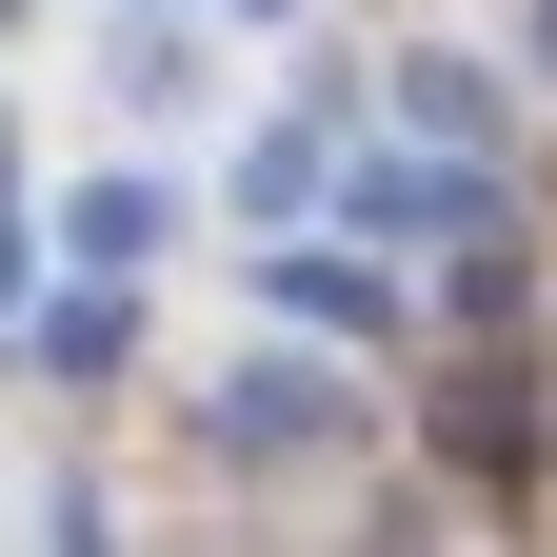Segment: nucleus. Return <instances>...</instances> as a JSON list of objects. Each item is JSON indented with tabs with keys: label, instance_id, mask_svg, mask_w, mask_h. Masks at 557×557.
I'll use <instances>...</instances> for the list:
<instances>
[{
	"label": "nucleus",
	"instance_id": "f257e3e1",
	"mask_svg": "<svg viewBox=\"0 0 557 557\" xmlns=\"http://www.w3.org/2000/svg\"><path fill=\"white\" fill-rule=\"evenodd\" d=\"M199 438H220V458H338V438H359V379H338V359H299V338H278V359L239 338V359H220V398H199Z\"/></svg>",
	"mask_w": 557,
	"mask_h": 557
},
{
	"label": "nucleus",
	"instance_id": "f03ea898",
	"mask_svg": "<svg viewBox=\"0 0 557 557\" xmlns=\"http://www.w3.org/2000/svg\"><path fill=\"white\" fill-rule=\"evenodd\" d=\"M338 220H359L379 259H418V239H498V180H478V160H418V139H398V160H359V180H338Z\"/></svg>",
	"mask_w": 557,
	"mask_h": 557
},
{
	"label": "nucleus",
	"instance_id": "7ed1b4c3",
	"mask_svg": "<svg viewBox=\"0 0 557 557\" xmlns=\"http://www.w3.org/2000/svg\"><path fill=\"white\" fill-rule=\"evenodd\" d=\"M160 239H180V180H139V160H100V180H60V259H81V278H139Z\"/></svg>",
	"mask_w": 557,
	"mask_h": 557
},
{
	"label": "nucleus",
	"instance_id": "20e7f679",
	"mask_svg": "<svg viewBox=\"0 0 557 557\" xmlns=\"http://www.w3.org/2000/svg\"><path fill=\"white\" fill-rule=\"evenodd\" d=\"M398 139L478 160V139H498V60H478V40H418V60H398Z\"/></svg>",
	"mask_w": 557,
	"mask_h": 557
},
{
	"label": "nucleus",
	"instance_id": "39448f33",
	"mask_svg": "<svg viewBox=\"0 0 557 557\" xmlns=\"http://www.w3.org/2000/svg\"><path fill=\"white\" fill-rule=\"evenodd\" d=\"M239 199H259V220H299V199H319V120H278V139H239Z\"/></svg>",
	"mask_w": 557,
	"mask_h": 557
},
{
	"label": "nucleus",
	"instance_id": "423d86ee",
	"mask_svg": "<svg viewBox=\"0 0 557 557\" xmlns=\"http://www.w3.org/2000/svg\"><path fill=\"white\" fill-rule=\"evenodd\" d=\"M120 338H139V319H120V278H81V299H40V359H81V379H100Z\"/></svg>",
	"mask_w": 557,
	"mask_h": 557
},
{
	"label": "nucleus",
	"instance_id": "0eeeda50",
	"mask_svg": "<svg viewBox=\"0 0 557 557\" xmlns=\"http://www.w3.org/2000/svg\"><path fill=\"white\" fill-rule=\"evenodd\" d=\"M220 21H299V0H220Z\"/></svg>",
	"mask_w": 557,
	"mask_h": 557
},
{
	"label": "nucleus",
	"instance_id": "6e6552de",
	"mask_svg": "<svg viewBox=\"0 0 557 557\" xmlns=\"http://www.w3.org/2000/svg\"><path fill=\"white\" fill-rule=\"evenodd\" d=\"M537 60H557V0H537Z\"/></svg>",
	"mask_w": 557,
	"mask_h": 557
}]
</instances>
